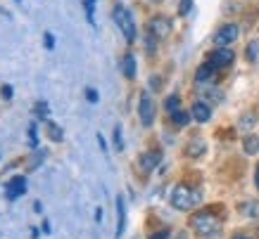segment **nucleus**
Returning a JSON list of instances; mask_svg holds the SVG:
<instances>
[{"mask_svg": "<svg viewBox=\"0 0 259 239\" xmlns=\"http://www.w3.org/2000/svg\"><path fill=\"white\" fill-rule=\"evenodd\" d=\"M190 227H193L197 237H214V234L221 232V220L212 211H200V213L190 218Z\"/></svg>", "mask_w": 259, "mask_h": 239, "instance_id": "1", "label": "nucleus"}, {"mask_svg": "<svg viewBox=\"0 0 259 239\" xmlns=\"http://www.w3.org/2000/svg\"><path fill=\"white\" fill-rule=\"evenodd\" d=\"M202 199V194L200 190H193L188 185H176L171 192V206L179 208V211H190V208H195Z\"/></svg>", "mask_w": 259, "mask_h": 239, "instance_id": "2", "label": "nucleus"}, {"mask_svg": "<svg viewBox=\"0 0 259 239\" xmlns=\"http://www.w3.org/2000/svg\"><path fill=\"white\" fill-rule=\"evenodd\" d=\"M114 22H117L119 31L124 33V38L128 40V43H134L136 40V22H134V15L128 12V10L124 8V5H117L114 8Z\"/></svg>", "mask_w": 259, "mask_h": 239, "instance_id": "3", "label": "nucleus"}, {"mask_svg": "<svg viewBox=\"0 0 259 239\" xmlns=\"http://www.w3.org/2000/svg\"><path fill=\"white\" fill-rule=\"evenodd\" d=\"M138 116H141V124L145 128L155 124V102L150 97V93H143L141 95V102H138Z\"/></svg>", "mask_w": 259, "mask_h": 239, "instance_id": "4", "label": "nucleus"}, {"mask_svg": "<svg viewBox=\"0 0 259 239\" xmlns=\"http://www.w3.org/2000/svg\"><path fill=\"white\" fill-rule=\"evenodd\" d=\"M238 36H240V29H238L236 24H226V26H221L219 31L214 33V45L226 47V45H231Z\"/></svg>", "mask_w": 259, "mask_h": 239, "instance_id": "5", "label": "nucleus"}, {"mask_svg": "<svg viewBox=\"0 0 259 239\" xmlns=\"http://www.w3.org/2000/svg\"><path fill=\"white\" fill-rule=\"evenodd\" d=\"M148 33L155 36V38H166V36L171 33V19H166V17H155V19H150Z\"/></svg>", "mask_w": 259, "mask_h": 239, "instance_id": "6", "label": "nucleus"}, {"mask_svg": "<svg viewBox=\"0 0 259 239\" xmlns=\"http://www.w3.org/2000/svg\"><path fill=\"white\" fill-rule=\"evenodd\" d=\"M233 59H236V52H233L231 47H219V50H214L212 52L209 64H212L214 69H224V67H228V64H233Z\"/></svg>", "mask_w": 259, "mask_h": 239, "instance_id": "7", "label": "nucleus"}, {"mask_svg": "<svg viewBox=\"0 0 259 239\" xmlns=\"http://www.w3.org/2000/svg\"><path fill=\"white\" fill-rule=\"evenodd\" d=\"M26 192V180H24L22 175H17V177H12L8 185H5V197H8L10 201H15V199H19L22 194Z\"/></svg>", "mask_w": 259, "mask_h": 239, "instance_id": "8", "label": "nucleus"}, {"mask_svg": "<svg viewBox=\"0 0 259 239\" xmlns=\"http://www.w3.org/2000/svg\"><path fill=\"white\" fill-rule=\"evenodd\" d=\"M159 161H162V154H159V152H145V154L138 159V166L143 168V173H152V170L159 166Z\"/></svg>", "mask_w": 259, "mask_h": 239, "instance_id": "9", "label": "nucleus"}, {"mask_svg": "<svg viewBox=\"0 0 259 239\" xmlns=\"http://www.w3.org/2000/svg\"><path fill=\"white\" fill-rule=\"evenodd\" d=\"M190 116L195 118L197 124H207V121L212 118V107H209L207 102H195L193 109H190Z\"/></svg>", "mask_w": 259, "mask_h": 239, "instance_id": "10", "label": "nucleus"}, {"mask_svg": "<svg viewBox=\"0 0 259 239\" xmlns=\"http://www.w3.org/2000/svg\"><path fill=\"white\" fill-rule=\"evenodd\" d=\"M136 57L131 52H126L124 54V59H121V71H124V76L126 78H136Z\"/></svg>", "mask_w": 259, "mask_h": 239, "instance_id": "11", "label": "nucleus"}, {"mask_svg": "<svg viewBox=\"0 0 259 239\" xmlns=\"http://www.w3.org/2000/svg\"><path fill=\"white\" fill-rule=\"evenodd\" d=\"M117 211H119V223H117V239H119L124 234V227H126V206L121 197H117Z\"/></svg>", "mask_w": 259, "mask_h": 239, "instance_id": "12", "label": "nucleus"}, {"mask_svg": "<svg viewBox=\"0 0 259 239\" xmlns=\"http://www.w3.org/2000/svg\"><path fill=\"white\" fill-rule=\"evenodd\" d=\"M186 154L193 156V159H195V156H202L204 154V142H202V140H190Z\"/></svg>", "mask_w": 259, "mask_h": 239, "instance_id": "13", "label": "nucleus"}, {"mask_svg": "<svg viewBox=\"0 0 259 239\" xmlns=\"http://www.w3.org/2000/svg\"><path fill=\"white\" fill-rule=\"evenodd\" d=\"M240 213L247 218H259V201H245L240 206Z\"/></svg>", "mask_w": 259, "mask_h": 239, "instance_id": "14", "label": "nucleus"}, {"mask_svg": "<svg viewBox=\"0 0 259 239\" xmlns=\"http://www.w3.org/2000/svg\"><path fill=\"white\" fill-rule=\"evenodd\" d=\"M214 71H217V69H214L212 64L207 62V64H202V67H200V69H197L195 78H197V81H207V78H212V74H214Z\"/></svg>", "mask_w": 259, "mask_h": 239, "instance_id": "15", "label": "nucleus"}, {"mask_svg": "<svg viewBox=\"0 0 259 239\" xmlns=\"http://www.w3.org/2000/svg\"><path fill=\"white\" fill-rule=\"evenodd\" d=\"M257 152H259V140L254 135L245 138V154H257Z\"/></svg>", "mask_w": 259, "mask_h": 239, "instance_id": "16", "label": "nucleus"}, {"mask_svg": "<svg viewBox=\"0 0 259 239\" xmlns=\"http://www.w3.org/2000/svg\"><path fill=\"white\" fill-rule=\"evenodd\" d=\"M164 107H166V111H169V114L179 111V107H181V97H179V95H169V97H166V102H164Z\"/></svg>", "mask_w": 259, "mask_h": 239, "instance_id": "17", "label": "nucleus"}, {"mask_svg": "<svg viewBox=\"0 0 259 239\" xmlns=\"http://www.w3.org/2000/svg\"><path fill=\"white\" fill-rule=\"evenodd\" d=\"M48 138L53 140V142H60L62 140V128L55 124H48Z\"/></svg>", "mask_w": 259, "mask_h": 239, "instance_id": "18", "label": "nucleus"}, {"mask_svg": "<svg viewBox=\"0 0 259 239\" xmlns=\"http://www.w3.org/2000/svg\"><path fill=\"white\" fill-rule=\"evenodd\" d=\"M171 118H174V124L176 126H186L190 121V114H186V111H181L179 109V111H174L171 114Z\"/></svg>", "mask_w": 259, "mask_h": 239, "instance_id": "19", "label": "nucleus"}, {"mask_svg": "<svg viewBox=\"0 0 259 239\" xmlns=\"http://www.w3.org/2000/svg\"><path fill=\"white\" fill-rule=\"evenodd\" d=\"M190 10H193V0H181V5H179V15H181V17H188Z\"/></svg>", "mask_w": 259, "mask_h": 239, "instance_id": "20", "label": "nucleus"}, {"mask_svg": "<svg viewBox=\"0 0 259 239\" xmlns=\"http://www.w3.org/2000/svg\"><path fill=\"white\" fill-rule=\"evenodd\" d=\"M114 147H117L119 152H121V149H124V138H121V128H114Z\"/></svg>", "mask_w": 259, "mask_h": 239, "instance_id": "21", "label": "nucleus"}, {"mask_svg": "<svg viewBox=\"0 0 259 239\" xmlns=\"http://www.w3.org/2000/svg\"><path fill=\"white\" fill-rule=\"evenodd\" d=\"M257 50H259V45L257 43H250V45H247V59H250V62H254V59H257Z\"/></svg>", "mask_w": 259, "mask_h": 239, "instance_id": "22", "label": "nucleus"}, {"mask_svg": "<svg viewBox=\"0 0 259 239\" xmlns=\"http://www.w3.org/2000/svg\"><path fill=\"white\" fill-rule=\"evenodd\" d=\"M86 5V15H88V22L93 24V12H95V0H86L83 3Z\"/></svg>", "mask_w": 259, "mask_h": 239, "instance_id": "23", "label": "nucleus"}, {"mask_svg": "<svg viewBox=\"0 0 259 239\" xmlns=\"http://www.w3.org/2000/svg\"><path fill=\"white\" fill-rule=\"evenodd\" d=\"M36 116H38V118H46L48 116V104L46 102H38V104H36Z\"/></svg>", "mask_w": 259, "mask_h": 239, "instance_id": "24", "label": "nucleus"}, {"mask_svg": "<svg viewBox=\"0 0 259 239\" xmlns=\"http://www.w3.org/2000/svg\"><path fill=\"white\" fill-rule=\"evenodd\" d=\"M252 124H254V114H247L243 118V124H240V126H243L245 131H247V128H252Z\"/></svg>", "mask_w": 259, "mask_h": 239, "instance_id": "25", "label": "nucleus"}, {"mask_svg": "<svg viewBox=\"0 0 259 239\" xmlns=\"http://www.w3.org/2000/svg\"><path fill=\"white\" fill-rule=\"evenodd\" d=\"M29 138H31V147H36L38 145V140H36V126H29Z\"/></svg>", "mask_w": 259, "mask_h": 239, "instance_id": "26", "label": "nucleus"}, {"mask_svg": "<svg viewBox=\"0 0 259 239\" xmlns=\"http://www.w3.org/2000/svg\"><path fill=\"white\" fill-rule=\"evenodd\" d=\"M0 95H3L5 100H10V97H12V88H10V85H3V88H0Z\"/></svg>", "mask_w": 259, "mask_h": 239, "instance_id": "27", "label": "nucleus"}, {"mask_svg": "<svg viewBox=\"0 0 259 239\" xmlns=\"http://www.w3.org/2000/svg\"><path fill=\"white\" fill-rule=\"evenodd\" d=\"M86 100L88 102H98V93H95L93 88H88V90H86Z\"/></svg>", "mask_w": 259, "mask_h": 239, "instance_id": "28", "label": "nucleus"}, {"mask_svg": "<svg viewBox=\"0 0 259 239\" xmlns=\"http://www.w3.org/2000/svg\"><path fill=\"white\" fill-rule=\"evenodd\" d=\"M46 47L48 50H53V47H55V38H53V33H46Z\"/></svg>", "mask_w": 259, "mask_h": 239, "instance_id": "29", "label": "nucleus"}, {"mask_svg": "<svg viewBox=\"0 0 259 239\" xmlns=\"http://www.w3.org/2000/svg\"><path fill=\"white\" fill-rule=\"evenodd\" d=\"M150 239H169V230H162V232H157V234H152Z\"/></svg>", "mask_w": 259, "mask_h": 239, "instance_id": "30", "label": "nucleus"}, {"mask_svg": "<svg viewBox=\"0 0 259 239\" xmlns=\"http://www.w3.org/2000/svg\"><path fill=\"white\" fill-rule=\"evenodd\" d=\"M254 185H257V190H259V166H257V170H254Z\"/></svg>", "mask_w": 259, "mask_h": 239, "instance_id": "31", "label": "nucleus"}, {"mask_svg": "<svg viewBox=\"0 0 259 239\" xmlns=\"http://www.w3.org/2000/svg\"><path fill=\"white\" fill-rule=\"evenodd\" d=\"M233 239H252V237H247V234H236Z\"/></svg>", "mask_w": 259, "mask_h": 239, "instance_id": "32", "label": "nucleus"}]
</instances>
